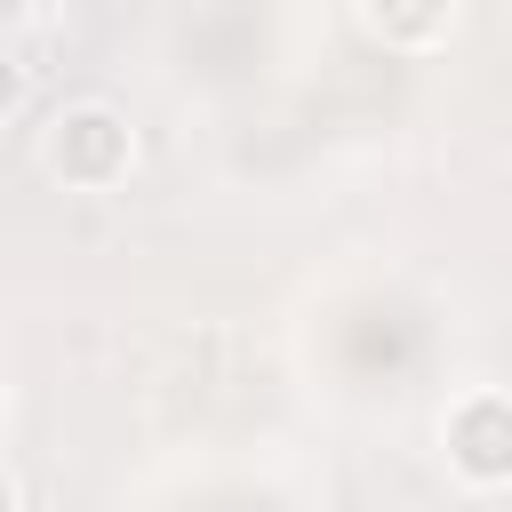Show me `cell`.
Returning a JSON list of instances; mask_svg holds the SVG:
<instances>
[{
	"label": "cell",
	"instance_id": "obj_1",
	"mask_svg": "<svg viewBox=\"0 0 512 512\" xmlns=\"http://www.w3.org/2000/svg\"><path fill=\"white\" fill-rule=\"evenodd\" d=\"M40 168L64 192H120L136 176V128H128V112L104 104V96L56 104L48 128H40Z\"/></svg>",
	"mask_w": 512,
	"mask_h": 512
},
{
	"label": "cell",
	"instance_id": "obj_2",
	"mask_svg": "<svg viewBox=\"0 0 512 512\" xmlns=\"http://www.w3.org/2000/svg\"><path fill=\"white\" fill-rule=\"evenodd\" d=\"M440 448H448V472L472 488V496H496L512 480V400L496 384H472L448 424H440Z\"/></svg>",
	"mask_w": 512,
	"mask_h": 512
},
{
	"label": "cell",
	"instance_id": "obj_3",
	"mask_svg": "<svg viewBox=\"0 0 512 512\" xmlns=\"http://www.w3.org/2000/svg\"><path fill=\"white\" fill-rule=\"evenodd\" d=\"M352 8H360L368 40H384L400 56H432L456 32V0H352Z\"/></svg>",
	"mask_w": 512,
	"mask_h": 512
},
{
	"label": "cell",
	"instance_id": "obj_4",
	"mask_svg": "<svg viewBox=\"0 0 512 512\" xmlns=\"http://www.w3.org/2000/svg\"><path fill=\"white\" fill-rule=\"evenodd\" d=\"M16 104H24V64H16L8 48H0V120H8Z\"/></svg>",
	"mask_w": 512,
	"mask_h": 512
},
{
	"label": "cell",
	"instance_id": "obj_5",
	"mask_svg": "<svg viewBox=\"0 0 512 512\" xmlns=\"http://www.w3.org/2000/svg\"><path fill=\"white\" fill-rule=\"evenodd\" d=\"M0 512H24V488H16V472L0 464Z\"/></svg>",
	"mask_w": 512,
	"mask_h": 512
},
{
	"label": "cell",
	"instance_id": "obj_6",
	"mask_svg": "<svg viewBox=\"0 0 512 512\" xmlns=\"http://www.w3.org/2000/svg\"><path fill=\"white\" fill-rule=\"evenodd\" d=\"M0 416H8V400H0Z\"/></svg>",
	"mask_w": 512,
	"mask_h": 512
}]
</instances>
